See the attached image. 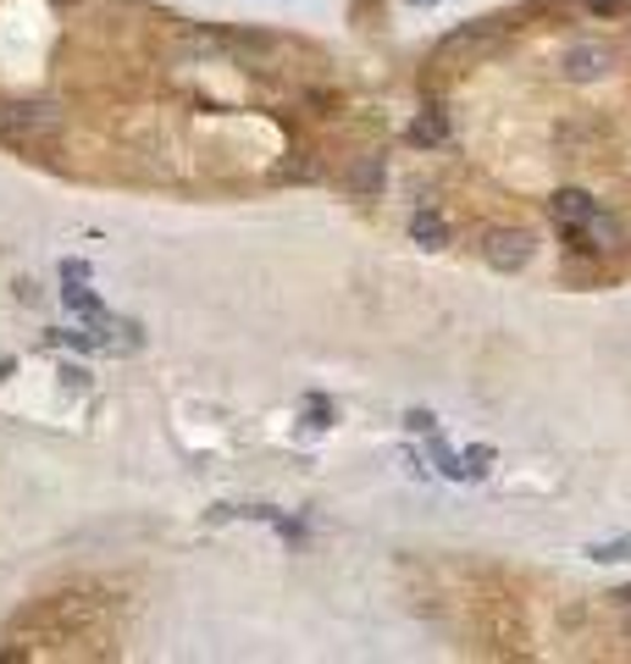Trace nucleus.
Wrapping results in <instances>:
<instances>
[{
	"instance_id": "5",
	"label": "nucleus",
	"mask_w": 631,
	"mask_h": 664,
	"mask_svg": "<svg viewBox=\"0 0 631 664\" xmlns=\"http://www.w3.org/2000/svg\"><path fill=\"white\" fill-rule=\"evenodd\" d=\"M548 211H554V222H559V227H581L598 205H592V194H587V189H559V194L548 200Z\"/></svg>"
},
{
	"instance_id": "10",
	"label": "nucleus",
	"mask_w": 631,
	"mask_h": 664,
	"mask_svg": "<svg viewBox=\"0 0 631 664\" xmlns=\"http://www.w3.org/2000/svg\"><path fill=\"white\" fill-rule=\"evenodd\" d=\"M581 7L592 18H620V12H631V0H581Z\"/></svg>"
},
{
	"instance_id": "15",
	"label": "nucleus",
	"mask_w": 631,
	"mask_h": 664,
	"mask_svg": "<svg viewBox=\"0 0 631 664\" xmlns=\"http://www.w3.org/2000/svg\"><path fill=\"white\" fill-rule=\"evenodd\" d=\"M614 603H631V587H620V592H614Z\"/></svg>"
},
{
	"instance_id": "6",
	"label": "nucleus",
	"mask_w": 631,
	"mask_h": 664,
	"mask_svg": "<svg viewBox=\"0 0 631 664\" xmlns=\"http://www.w3.org/2000/svg\"><path fill=\"white\" fill-rule=\"evenodd\" d=\"M410 238H416L421 249H443V244H449V222H443L438 211H416V216H410Z\"/></svg>"
},
{
	"instance_id": "16",
	"label": "nucleus",
	"mask_w": 631,
	"mask_h": 664,
	"mask_svg": "<svg viewBox=\"0 0 631 664\" xmlns=\"http://www.w3.org/2000/svg\"><path fill=\"white\" fill-rule=\"evenodd\" d=\"M410 7H438V0H410Z\"/></svg>"
},
{
	"instance_id": "17",
	"label": "nucleus",
	"mask_w": 631,
	"mask_h": 664,
	"mask_svg": "<svg viewBox=\"0 0 631 664\" xmlns=\"http://www.w3.org/2000/svg\"><path fill=\"white\" fill-rule=\"evenodd\" d=\"M7 372H12V366H7V361H0V377H7Z\"/></svg>"
},
{
	"instance_id": "2",
	"label": "nucleus",
	"mask_w": 631,
	"mask_h": 664,
	"mask_svg": "<svg viewBox=\"0 0 631 664\" xmlns=\"http://www.w3.org/2000/svg\"><path fill=\"white\" fill-rule=\"evenodd\" d=\"M614 67V51L609 45H598V40H576V45H565V56H559V78L565 84H598L603 73Z\"/></svg>"
},
{
	"instance_id": "11",
	"label": "nucleus",
	"mask_w": 631,
	"mask_h": 664,
	"mask_svg": "<svg viewBox=\"0 0 631 664\" xmlns=\"http://www.w3.org/2000/svg\"><path fill=\"white\" fill-rule=\"evenodd\" d=\"M592 559H631V537H620V543H598Z\"/></svg>"
},
{
	"instance_id": "12",
	"label": "nucleus",
	"mask_w": 631,
	"mask_h": 664,
	"mask_svg": "<svg viewBox=\"0 0 631 664\" xmlns=\"http://www.w3.org/2000/svg\"><path fill=\"white\" fill-rule=\"evenodd\" d=\"M488 460H493V449H471V454H466V471H471V476H482V471H488Z\"/></svg>"
},
{
	"instance_id": "7",
	"label": "nucleus",
	"mask_w": 631,
	"mask_h": 664,
	"mask_svg": "<svg viewBox=\"0 0 631 664\" xmlns=\"http://www.w3.org/2000/svg\"><path fill=\"white\" fill-rule=\"evenodd\" d=\"M554 150H559L565 161H581V156L592 150V128H587V122H559V133H554Z\"/></svg>"
},
{
	"instance_id": "13",
	"label": "nucleus",
	"mask_w": 631,
	"mask_h": 664,
	"mask_svg": "<svg viewBox=\"0 0 631 664\" xmlns=\"http://www.w3.org/2000/svg\"><path fill=\"white\" fill-rule=\"evenodd\" d=\"M405 427H410V432H438V427H432V416H427V410H410V416H405Z\"/></svg>"
},
{
	"instance_id": "9",
	"label": "nucleus",
	"mask_w": 631,
	"mask_h": 664,
	"mask_svg": "<svg viewBox=\"0 0 631 664\" xmlns=\"http://www.w3.org/2000/svg\"><path fill=\"white\" fill-rule=\"evenodd\" d=\"M67 310H78L84 321H95V326H106V304L89 293V288H78V277H67Z\"/></svg>"
},
{
	"instance_id": "1",
	"label": "nucleus",
	"mask_w": 631,
	"mask_h": 664,
	"mask_svg": "<svg viewBox=\"0 0 631 664\" xmlns=\"http://www.w3.org/2000/svg\"><path fill=\"white\" fill-rule=\"evenodd\" d=\"M62 139V111L51 100H0V144L45 150Z\"/></svg>"
},
{
	"instance_id": "14",
	"label": "nucleus",
	"mask_w": 631,
	"mask_h": 664,
	"mask_svg": "<svg viewBox=\"0 0 631 664\" xmlns=\"http://www.w3.org/2000/svg\"><path fill=\"white\" fill-rule=\"evenodd\" d=\"M620 625H625V636H631V603H620Z\"/></svg>"
},
{
	"instance_id": "4",
	"label": "nucleus",
	"mask_w": 631,
	"mask_h": 664,
	"mask_svg": "<svg viewBox=\"0 0 631 664\" xmlns=\"http://www.w3.org/2000/svg\"><path fill=\"white\" fill-rule=\"evenodd\" d=\"M383 183H388V161H383V150L355 156V161H350V172H344V189H350L355 200H377V194H383Z\"/></svg>"
},
{
	"instance_id": "8",
	"label": "nucleus",
	"mask_w": 631,
	"mask_h": 664,
	"mask_svg": "<svg viewBox=\"0 0 631 664\" xmlns=\"http://www.w3.org/2000/svg\"><path fill=\"white\" fill-rule=\"evenodd\" d=\"M449 139V122H443V111H421L416 122H410V144H427V150H438Z\"/></svg>"
},
{
	"instance_id": "3",
	"label": "nucleus",
	"mask_w": 631,
	"mask_h": 664,
	"mask_svg": "<svg viewBox=\"0 0 631 664\" xmlns=\"http://www.w3.org/2000/svg\"><path fill=\"white\" fill-rule=\"evenodd\" d=\"M482 260L493 271H521L532 260V233L526 227H488L482 233Z\"/></svg>"
}]
</instances>
